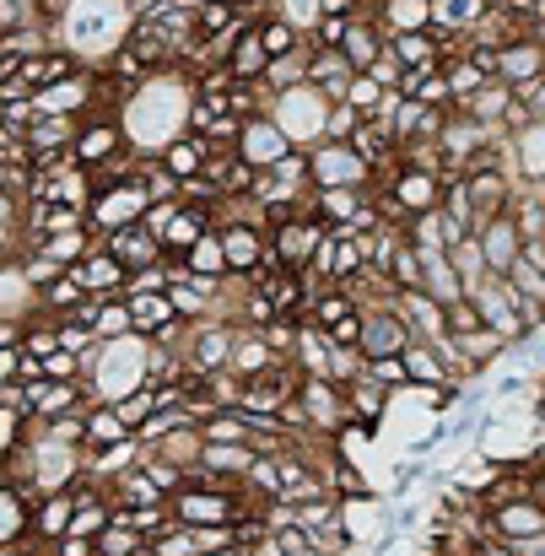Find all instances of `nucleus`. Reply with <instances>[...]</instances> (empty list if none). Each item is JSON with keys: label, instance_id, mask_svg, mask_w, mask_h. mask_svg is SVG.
Here are the masks:
<instances>
[{"label": "nucleus", "instance_id": "5fc2aeb1", "mask_svg": "<svg viewBox=\"0 0 545 556\" xmlns=\"http://www.w3.org/2000/svg\"><path fill=\"white\" fill-rule=\"evenodd\" d=\"M465 556H519V546H508V541L486 535V541H470V552H465Z\"/></svg>", "mask_w": 545, "mask_h": 556}, {"label": "nucleus", "instance_id": "c9c22d12", "mask_svg": "<svg viewBox=\"0 0 545 556\" xmlns=\"http://www.w3.org/2000/svg\"><path fill=\"white\" fill-rule=\"evenodd\" d=\"M38 249H43L60 270H76V265L98 249V238H92V227H76V232H54V238H43Z\"/></svg>", "mask_w": 545, "mask_h": 556}, {"label": "nucleus", "instance_id": "603ef678", "mask_svg": "<svg viewBox=\"0 0 545 556\" xmlns=\"http://www.w3.org/2000/svg\"><path fill=\"white\" fill-rule=\"evenodd\" d=\"M367 76H372V81H378L383 92H400V87H405V65H400L394 54H383V60H378V65H372Z\"/></svg>", "mask_w": 545, "mask_h": 556}, {"label": "nucleus", "instance_id": "aec40b11", "mask_svg": "<svg viewBox=\"0 0 545 556\" xmlns=\"http://www.w3.org/2000/svg\"><path fill=\"white\" fill-rule=\"evenodd\" d=\"M71 519H76V497H71V486L38 497V503H33V541L54 552V546L71 535Z\"/></svg>", "mask_w": 545, "mask_h": 556}, {"label": "nucleus", "instance_id": "a211bd4d", "mask_svg": "<svg viewBox=\"0 0 545 556\" xmlns=\"http://www.w3.org/2000/svg\"><path fill=\"white\" fill-rule=\"evenodd\" d=\"M352 81H357V71H352V60H346L341 49H314L308 87H314L325 103H346V98H352Z\"/></svg>", "mask_w": 545, "mask_h": 556}, {"label": "nucleus", "instance_id": "a18cd8bd", "mask_svg": "<svg viewBox=\"0 0 545 556\" xmlns=\"http://www.w3.org/2000/svg\"><path fill=\"white\" fill-rule=\"evenodd\" d=\"M508 287L519 292V298H535V303H545V270L535 254H524L514 270H508Z\"/></svg>", "mask_w": 545, "mask_h": 556}, {"label": "nucleus", "instance_id": "dca6fc26", "mask_svg": "<svg viewBox=\"0 0 545 556\" xmlns=\"http://www.w3.org/2000/svg\"><path fill=\"white\" fill-rule=\"evenodd\" d=\"M492 0H432V38L438 43H454V38H470L481 22H492Z\"/></svg>", "mask_w": 545, "mask_h": 556}, {"label": "nucleus", "instance_id": "7c9ffc66", "mask_svg": "<svg viewBox=\"0 0 545 556\" xmlns=\"http://www.w3.org/2000/svg\"><path fill=\"white\" fill-rule=\"evenodd\" d=\"M276 363V346L265 341V330H238V346H232V378H254V372H270Z\"/></svg>", "mask_w": 545, "mask_h": 556}, {"label": "nucleus", "instance_id": "8fccbe9b", "mask_svg": "<svg viewBox=\"0 0 545 556\" xmlns=\"http://www.w3.org/2000/svg\"><path fill=\"white\" fill-rule=\"evenodd\" d=\"M476 330H486V319H481V308L465 298V303H454L448 308V336H476Z\"/></svg>", "mask_w": 545, "mask_h": 556}, {"label": "nucleus", "instance_id": "bb28decb", "mask_svg": "<svg viewBox=\"0 0 545 556\" xmlns=\"http://www.w3.org/2000/svg\"><path fill=\"white\" fill-rule=\"evenodd\" d=\"M119 443H136V432L119 421V410H114L109 400L87 405V448H81V454H109V448H119Z\"/></svg>", "mask_w": 545, "mask_h": 556}, {"label": "nucleus", "instance_id": "13d9d810", "mask_svg": "<svg viewBox=\"0 0 545 556\" xmlns=\"http://www.w3.org/2000/svg\"><path fill=\"white\" fill-rule=\"evenodd\" d=\"M0 346H22V319H0Z\"/></svg>", "mask_w": 545, "mask_h": 556}, {"label": "nucleus", "instance_id": "f03ea898", "mask_svg": "<svg viewBox=\"0 0 545 556\" xmlns=\"http://www.w3.org/2000/svg\"><path fill=\"white\" fill-rule=\"evenodd\" d=\"M238 319H200L189 325V341H183V368L194 378H221L232 372V346H238Z\"/></svg>", "mask_w": 545, "mask_h": 556}, {"label": "nucleus", "instance_id": "bf43d9fd", "mask_svg": "<svg viewBox=\"0 0 545 556\" xmlns=\"http://www.w3.org/2000/svg\"><path fill=\"white\" fill-rule=\"evenodd\" d=\"M519 556H545V541H535V546H519Z\"/></svg>", "mask_w": 545, "mask_h": 556}, {"label": "nucleus", "instance_id": "4d7b16f0", "mask_svg": "<svg viewBox=\"0 0 545 556\" xmlns=\"http://www.w3.org/2000/svg\"><path fill=\"white\" fill-rule=\"evenodd\" d=\"M49 556H98V546H92V541H76V535H65V541H60V546H54Z\"/></svg>", "mask_w": 545, "mask_h": 556}, {"label": "nucleus", "instance_id": "3c124183", "mask_svg": "<svg viewBox=\"0 0 545 556\" xmlns=\"http://www.w3.org/2000/svg\"><path fill=\"white\" fill-rule=\"evenodd\" d=\"M152 552L157 556H200V535H194V530H174V535H168V541H157V546H152Z\"/></svg>", "mask_w": 545, "mask_h": 556}, {"label": "nucleus", "instance_id": "412c9836", "mask_svg": "<svg viewBox=\"0 0 545 556\" xmlns=\"http://www.w3.org/2000/svg\"><path fill=\"white\" fill-rule=\"evenodd\" d=\"M33 546V503L22 486L0 481V552H22Z\"/></svg>", "mask_w": 545, "mask_h": 556}, {"label": "nucleus", "instance_id": "ddd939ff", "mask_svg": "<svg viewBox=\"0 0 545 556\" xmlns=\"http://www.w3.org/2000/svg\"><path fill=\"white\" fill-rule=\"evenodd\" d=\"M443 179L438 174H421V168H400L378 194H389L405 216H427V211H443Z\"/></svg>", "mask_w": 545, "mask_h": 556}, {"label": "nucleus", "instance_id": "f704fd0d", "mask_svg": "<svg viewBox=\"0 0 545 556\" xmlns=\"http://www.w3.org/2000/svg\"><path fill=\"white\" fill-rule=\"evenodd\" d=\"M508 109H514V87L508 81H492V87H481L459 114H470V119H481V125H492V130H503V119H508Z\"/></svg>", "mask_w": 545, "mask_h": 556}, {"label": "nucleus", "instance_id": "ea45409f", "mask_svg": "<svg viewBox=\"0 0 545 556\" xmlns=\"http://www.w3.org/2000/svg\"><path fill=\"white\" fill-rule=\"evenodd\" d=\"M443 76H448V92H454V109H465V103H470V98H476L481 87H492V76H486V71H481V65H476L470 54H459V60H448V65H443Z\"/></svg>", "mask_w": 545, "mask_h": 556}, {"label": "nucleus", "instance_id": "2eb2a0df", "mask_svg": "<svg viewBox=\"0 0 545 556\" xmlns=\"http://www.w3.org/2000/svg\"><path fill=\"white\" fill-rule=\"evenodd\" d=\"M394 314L410 325L416 341H427V346L448 341V308H443L432 292H400V298H394Z\"/></svg>", "mask_w": 545, "mask_h": 556}, {"label": "nucleus", "instance_id": "72a5a7b5", "mask_svg": "<svg viewBox=\"0 0 545 556\" xmlns=\"http://www.w3.org/2000/svg\"><path fill=\"white\" fill-rule=\"evenodd\" d=\"M308 65H314V43H303L297 54H281V60H270V71H265V87L281 98V92H292V87H308Z\"/></svg>", "mask_w": 545, "mask_h": 556}, {"label": "nucleus", "instance_id": "a19ab883", "mask_svg": "<svg viewBox=\"0 0 545 556\" xmlns=\"http://www.w3.org/2000/svg\"><path fill=\"white\" fill-rule=\"evenodd\" d=\"M389 287L394 292H427V260H421V249L405 238L400 243V254H394V265H389Z\"/></svg>", "mask_w": 545, "mask_h": 556}, {"label": "nucleus", "instance_id": "4be33fe9", "mask_svg": "<svg viewBox=\"0 0 545 556\" xmlns=\"http://www.w3.org/2000/svg\"><path fill=\"white\" fill-rule=\"evenodd\" d=\"M341 346L319 330V325H303V336H297V352H292V363H297V372L303 378H335L341 372Z\"/></svg>", "mask_w": 545, "mask_h": 556}, {"label": "nucleus", "instance_id": "6ab92c4d", "mask_svg": "<svg viewBox=\"0 0 545 556\" xmlns=\"http://www.w3.org/2000/svg\"><path fill=\"white\" fill-rule=\"evenodd\" d=\"M476 238H481V254H486L492 276H508V270L524 260V232H519V222H514V216H497V222H486Z\"/></svg>", "mask_w": 545, "mask_h": 556}, {"label": "nucleus", "instance_id": "de8ad7c7", "mask_svg": "<svg viewBox=\"0 0 545 556\" xmlns=\"http://www.w3.org/2000/svg\"><path fill=\"white\" fill-rule=\"evenodd\" d=\"M363 130V114L352 103H330V119H325V141H352Z\"/></svg>", "mask_w": 545, "mask_h": 556}, {"label": "nucleus", "instance_id": "a878e982", "mask_svg": "<svg viewBox=\"0 0 545 556\" xmlns=\"http://www.w3.org/2000/svg\"><path fill=\"white\" fill-rule=\"evenodd\" d=\"M389 54H394L405 71H416V76H438V71H443V43L432 38V27H427V33H400V38H389Z\"/></svg>", "mask_w": 545, "mask_h": 556}, {"label": "nucleus", "instance_id": "49530a36", "mask_svg": "<svg viewBox=\"0 0 545 556\" xmlns=\"http://www.w3.org/2000/svg\"><path fill=\"white\" fill-rule=\"evenodd\" d=\"M367 378L372 383H383V389H410V368H405V357H367Z\"/></svg>", "mask_w": 545, "mask_h": 556}, {"label": "nucleus", "instance_id": "cd10ccee", "mask_svg": "<svg viewBox=\"0 0 545 556\" xmlns=\"http://www.w3.org/2000/svg\"><path fill=\"white\" fill-rule=\"evenodd\" d=\"M179 185H189V179H200L205 174V163H211V147H205V136H194V130H183V136H174L168 141V152L157 157Z\"/></svg>", "mask_w": 545, "mask_h": 556}, {"label": "nucleus", "instance_id": "39448f33", "mask_svg": "<svg viewBox=\"0 0 545 556\" xmlns=\"http://www.w3.org/2000/svg\"><path fill=\"white\" fill-rule=\"evenodd\" d=\"M238 514H249L243 492H205V486H183L174 497V519L183 530H227Z\"/></svg>", "mask_w": 545, "mask_h": 556}, {"label": "nucleus", "instance_id": "0eeeda50", "mask_svg": "<svg viewBox=\"0 0 545 556\" xmlns=\"http://www.w3.org/2000/svg\"><path fill=\"white\" fill-rule=\"evenodd\" d=\"M486 535L508 541V546H535L545 541V497H514V503H497L486 508Z\"/></svg>", "mask_w": 545, "mask_h": 556}, {"label": "nucleus", "instance_id": "c85d7f7f", "mask_svg": "<svg viewBox=\"0 0 545 556\" xmlns=\"http://www.w3.org/2000/svg\"><path fill=\"white\" fill-rule=\"evenodd\" d=\"M372 16L383 22L389 38H400V33H427V27H432V0H378Z\"/></svg>", "mask_w": 545, "mask_h": 556}, {"label": "nucleus", "instance_id": "5701e85b", "mask_svg": "<svg viewBox=\"0 0 545 556\" xmlns=\"http://www.w3.org/2000/svg\"><path fill=\"white\" fill-rule=\"evenodd\" d=\"M227 71L238 87H259L265 71H270V54H265V38H259V22H249L238 38H232V54H227Z\"/></svg>", "mask_w": 545, "mask_h": 556}, {"label": "nucleus", "instance_id": "4c0bfd02", "mask_svg": "<svg viewBox=\"0 0 545 556\" xmlns=\"http://www.w3.org/2000/svg\"><path fill=\"white\" fill-rule=\"evenodd\" d=\"M183 270H189V276H211V281H232V270H227V249H221V232L200 238V243L183 254Z\"/></svg>", "mask_w": 545, "mask_h": 556}, {"label": "nucleus", "instance_id": "4468645a", "mask_svg": "<svg viewBox=\"0 0 545 556\" xmlns=\"http://www.w3.org/2000/svg\"><path fill=\"white\" fill-rule=\"evenodd\" d=\"M71 276H76V281L87 287V298H98V303H109V298H125V292H130V270H125L103 243H98V249H92Z\"/></svg>", "mask_w": 545, "mask_h": 556}, {"label": "nucleus", "instance_id": "864d4df0", "mask_svg": "<svg viewBox=\"0 0 545 556\" xmlns=\"http://www.w3.org/2000/svg\"><path fill=\"white\" fill-rule=\"evenodd\" d=\"M276 546H281V556H319L308 530H276Z\"/></svg>", "mask_w": 545, "mask_h": 556}, {"label": "nucleus", "instance_id": "9b49d317", "mask_svg": "<svg viewBox=\"0 0 545 556\" xmlns=\"http://www.w3.org/2000/svg\"><path fill=\"white\" fill-rule=\"evenodd\" d=\"M410 325L394 314V303L363 308V357H405L410 352Z\"/></svg>", "mask_w": 545, "mask_h": 556}, {"label": "nucleus", "instance_id": "1a4fd4ad", "mask_svg": "<svg viewBox=\"0 0 545 556\" xmlns=\"http://www.w3.org/2000/svg\"><path fill=\"white\" fill-rule=\"evenodd\" d=\"M297 405H303L308 432H341V427L352 421L346 389H341L335 378H303V383H297Z\"/></svg>", "mask_w": 545, "mask_h": 556}, {"label": "nucleus", "instance_id": "c03bdc74", "mask_svg": "<svg viewBox=\"0 0 545 556\" xmlns=\"http://www.w3.org/2000/svg\"><path fill=\"white\" fill-rule=\"evenodd\" d=\"M16 265H22V276H27V287H33L38 298H43V292H49V287H54L60 276H71V270H60V265H54V260H49L43 249H27V254H22Z\"/></svg>", "mask_w": 545, "mask_h": 556}, {"label": "nucleus", "instance_id": "58836bf2", "mask_svg": "<svg viewBox=\"0 0 545 556\" xmlns=\"http://www.w3.org/2000/svg\"><path fill=\"white\" fill-rule=\"evenodd\" d=\"M92 546H98V556H141L147 552V541H141V530L130 525V514H125V508H114V525H109Z\"/></svg>", "mask_w": 545, "mask_h": 556}, {"label": "nucleus", "instance_id": "20e7f679", "mask_svg": "<svg viewBox=\"0 0 545 556\" xmlns=\"http://www.w3.org/2000/svg\"><path fill=\"white\" fill-rule=\"evenodd\" d=\"M314 189H367V194H378V174L352 141H325V147H314Z\"/></svg>", "mask_w": 545, "mask_h": 556}, {"label": "nucleus", "instance_id": "680f3d73", "mask_svg": "<svg viewBox=\"0 0 545 556\" xmlns=\"http://www.w3.org/2000/svg\"><path fill=\"white\" fill-rule=\"evenodd\" d=\"M200 5H238V0H200Z\"/></svg>", "mask_w": 545, "mask_h": 556}, {"label": "nucleus", "instance_id": "e433bc0d", "mask_svg": "<svg viewBox=\"0 0 545 556\" xmlns=\"http://www.w3.org/2000/svg\"><path fill=\"white\" fill-rule=\"evenodd\" d=\"M92 330H98V341H103V346H114V341H130V336H136V319H130V303H125V298H109V303H92Z\"/></svg>", "mask_w": 545, "mask_h": 556}, {"label": "nucleus", "instance_id": "473e14b6", "mask_svg": "<svg viewBox=\"0 0 545 556\" xmlns=\"http://www.w3.org/2000/svg\"><path fill=\"white\" fill-rule=\"evenodd\" d=\"M427 260V292L443 303V308H454V303H465L470 292H465V281H459V270H454V260L438 249V254H421Z\"/></svg>", "mask_w": 545, "mask_h": 556}, {"label": "nucleus", "instance_id": "423d86ee", "mask_svg": "<svg viewBox=\"0 0 545 556\" xmlns=\"http://www.w3.org/2000/svg\"><path fill=\"white\" fill-rule=\"evenodd\" d=\"M470 303L481 308L486 330H497L508 346L530 336V325H524V314H519V292L508 287V276H486L481 287H470Z\"/></svg>", "mask_w": 545, "mask_h": 556}, {"label": "nucleus", "instance_id": "79ce46f5", "mask_svg": "<svg viewBox=\"0 0 545 556\" xmlns=\"http://www.w3.org/2000/svg\"><path fill=\"white\" fill-rule=\"evenodd\" d=\"M114 410H119V421H125L130 432H141V427L163 410V389H157V383H141V389H130L125 400H114Z\"/></svg>", "mask_w": 545, "mask_h": 556}, {"label": "nucleus", "instance_id": "09e8293b", "mask_svg": "<svg viewBox=\"0 0 545 556\" xmlns=\"http://www.w3.org/2000/svg\"><path fill=\"white\" fill-rule=\"evenodd\" d=\"M33 22H38L33 0H0V38H16V33L33 27Z\"/></svg>", "mask_w": 545, "mask_h": 556}, {"label": "nucleus", "instance_id": "f3484780", "mask_svg": "<svg viewBox=\"0 0 545 556\" xmlns=\"http://www.w3.org/2000/svg\"><path fill=\"white\" fill-rule=\"evenodd\" d=\"M497 81H508V87L545 81V49L530 33H519V38H508V43L497 49Z\"/></svg>", "mask_w": 545, "mask_h": 556}, {"label": "nucleus", "instance_id": "2f4dec72", "mask_svg": "<svg viewBox=\"0 0 545 556\" xmlns=\"http://www.w3.org/2000/svg\"><path fill=\"white\" fill-rule=\"evenodd\" d=\"M352 314H363V303L346 292V287H325V292H314V303H308V314H303V325H319V330H335V325H346Z\"/></svg>", "mask_w": 545, "mask_h": 556}, {"label": "nucleus", "instance_id": "6e6d98bb", "mask_svg": "<svg viewBox=\"0 0 545 556\" xmlns=\"http://www.w3.org/2000/svg\"><path fill=\"white\" fill-rule=\"evenodd\" d=\"M22 372V346H0V383H16Z\"/></svg>", "mask_w": 545, "mask_h": 556}, {"label": "nucleus", "instance_id": "37998d69", "mask_svg": "<svg viewBox=\"0 0 545 556\" xmlns=\"http://www.w3.org/2000/svg\"><path fill=\"white\" fill-rule=\"evenodd\" d=\"M459 341V352H465V363L481 372V368H492L503 352H508V341L497 336V330H476V336H454Z\"/></svg>", "mask_w": 545, "mask_h": 556}, {"label": "nucleus", "instance_id": "f8f14e48", "mask_svg": "<svg viewBox=\"0 0 545 556\" xmlns=\"http://www.w3.org/2000/svg\"><path fill=\"white\" fill-rule=\"evenodd\" d=\"M103 249L130 270V276H141V270H152V265H163L168 260V249H163V238L147 227V222H136V227H119V232H109L103 238Z\"/></svg>", "mask_w": 545, "mask_h": 556}, {"label": "nucleus", "instance_id": "052dcab7", "mask_svg": "<svg viewBox=\"0 0 545 556\" xmlns=\"http://www.w3.org/2000/svg\"><path fill=\"white\" fill-rule=\"evenodd\" d=\"M530 38H535V43L545 49V22H541V27H530Z\"/></svg>", "mask_w": 545, "mask_h": 556}, {"label": "nucleus", "instance_id": "7ed1b4c3", "mask_svg": "<svg viewBox=\"0 0 545 556\" xmlns=\"http://www.w3.org/2000/svg\"><path fill=\"white\" fill-rule=\"evenodd\" d=\"M270 114H276V125L292 136V147H297V152L325 147V119H330V103H325L314 87H292V92H281Z\"/></svg>", "mask_w": 545, "mask_h": 556}, {"label": "nucleus", "instance_id": "f257e3e1", "mask_svg": "<svg viewBox=\"0 0 545 556\" xmlns=\"http://www.w3.org/2000/svg\"><path fill=\"white\" fill-rule=\"evenodd\" d=\"M147 211H152V194H147V185H141V174H130V179H109V185H98L92 205H87V227H92V238L103 243L109 232L147 222Z\"/></svg>", "mask_w": 545, "mask_h": 556}, {"label": "nucleus", "instance_id": "6e6552de", "mask_svg": "<svg viewBox=\"0 0 545 556\" xmlns=\"http://www.w3.org/2000/svg\"><path fill=\"white\" fill-rule=\"evenodd\" d=\"M325 238H330V227H325L319 216H308V205H303V216H292L287 227L270 232V254H276L287 270H308Z\"/></svg>", "mask_w": 545, "mask_h": 556}, {"label": "nucleus", "instance_id": "b1692460", "mask_svg": "<svg viewBox=\"0 0 545 556\" xmlns=\"http://www.w3.org/2000/svg\"><path fill=\"white\" fill-rule=\"evenodd\" d=\"M341 54L352 60L357 76H367V71L389 54V33H383V22H378V16H357L352 33H346V49H341Z\"/></svg>", "mask_w": 545, "mask_h": 556}, {"label": "nucleus", "instance_id": "393cba45", "mask_svg": "<svg viewBox=\"0 0 545 556\" xmlns=\"http://www.w3.org/2000/svg\"><path fill=\"white\" fill-rule=\"evenodd\" d=\"M216 232V216L211 211H200V205H183L179 200V216L163 227V249H168V260H183L200 238H211Z\"/></svg>", "mask_w": 545, "mask_h": 556}, {"label": "nucleus", "instance_id": "c756f323", "mask_svg": "<svg viewBox=\"0 0 545 556\" xmlns=\"http://www.w3.org/2000/svg\"><path fill=\"white\" fill-rule=\"evenodd\" d=\"M389 400H394V389H383V383H372V378H357L352 389H346V410H352V421L367 427V432H378V421H383V410H389Z\"/></svg>", "mask_w": 545, "mask_h": 556}, {"label": "nucleus", "instance_id": "9d476101", "mask_svg": "<svg viewBox=\"0 0 545 556\" xmlns=\"http://www.w3.org/2000/svg\"><path fill=\"white\" fill-rule=\"evenodd\" d=\"M297 147H292V136L276 125V114H259V119H249L243 125V141H238V157L249 163V168H259V174H270V168H281L287 157H292Z\"/></svg>", "mask_w": 545, "mask_h": 556}]
</instances>
